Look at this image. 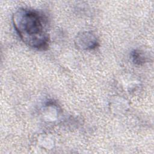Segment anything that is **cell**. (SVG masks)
Segmentation results:
<instances>
[{
	"mask_svg": "<svg viewBox=\"0 0 154 154\" xmlns=\"http://www.w3.org/2000/svg\"><path fill=\"white\" fill-rule=\"evenodd\" d=\"M131 58L133 62L136 64L140 65L145 61V57L143 53L138 50H135L131 53Z\"/></svg>",
	"mask_w": 154,
	"mask_h": 154,
	"instance_id": "obj_3",
	"label": "cell"
},
{
	"mask_svg": "<svg viewBox=\"0 0 154 154\" xmlns=\"http://www.w3.org/2000/svg\"><path fill=\"white\" fill-rule=\"evenodd\" d=\"M75 44L82 49H93L98 46L99 43L94 34L91 32H83L76 36Z\"/></svg>",
	"mask_w": 154,
	"mask_h": 154,
	"instance_id": "obj_2",
	"label": "cell"
},
{
	"mask_svg": "<svg viewBox=\"0 0 154 154\" xmlns=\"http://www.w3.org/2000/svg\"><path fill=\"white\" fill-rule=\"evenodd\" d=\"M12 20L16 31L26 45L37 50L48 49L49 36L43 19L38 13L20 8L13 14Z\"/></svg>",
	"mask_w": 154,
	"mask_h": 154,
	"instance_id": "obj_1",
	"label": "cell"
}]
</instances>
